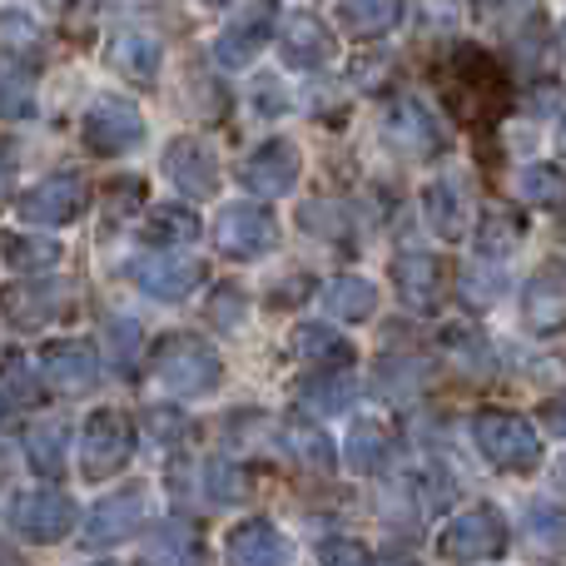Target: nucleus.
<instances>
[{
  "mask_svg": "<svg viewBox=\"0 0 566 566\" xmlns=\"http://www.w3.org/2000/svg\"><path fill=\"white\" fill-rule=\"evenodd\" d=\"M149 368H155V378L165 382L169 392H179V398H209V392L224 382L219 353L209 348L205 338H195V333H169V338H159L155 353H149Z\"/></svg>",
  "mask_w": 566,
  "mask_h": 566,
  "instance_id": "1",
  "label": "nucleus"
},
{
  "mask_svg": "<svg viewBox=\"0 0 566 566\" xmlns=\"http://www.w3.org/2000/svg\"><path fill=\"white\" fill-rule=\"evenodd\" d=\"M472 438H478L482 458H492V468H502V472H537L542 468V438L522 412L482 408L478 418H472Z\"/></svg>",
  "mask_w": 566,
  "mask_h": 566,
  "instance_id": "2",
  "label": "nucleus"
},
{
  "mask_svg": "<svg viewBox=\"0 0 566 566\" xmlns=\"http://www.w3.org/2000/svg\"><path fill=\"white\" fill-rule=\"evenodd\" d=\"M438 552L458 566H478L507 552V522H502L497 507H468L438 532Z\"/></svg>",
  "mask_w": 566,
  "mask_h": 566,
  "instance_id": "3",
  "label": "nucleus"
},
{
  "mask_svg": "<svg viewBox=\"0 0 566 566\" xmlns=\"http://www.w3.org/2000/svg\"><path fill=\"white\" fill-rule=\"evenodd\" d=\"M129 458H135V428H129L125 412H115V408L90 412L85 432H80V468H85V478H95V482L115 478Z\"/></svg>",
  "mask_w": 566,
  "mask_h": 566,
  "instance_id": "4",
  "label": "nucleus"
},
{
  "mask_svg": "<svg viewBox=\"0 0 566 566\" xmlns=\"http://www.w3.org/2000/svg\"><path fill=\"white\" fill-rule=\"evenodd\" d=\"M382 139H388V149H398L402 159H432V155H442V145H448L438 115L412 95H402L388 105V115H382Z\"/></svg>",
  "mask_w": 566,
  "mask_h": 566,
  "instance_id": "5",
  "label": "nucleus"
},
{
  "mask_svg": "<svg viewBox=\"0 0 566 566\" xmlns=\"http://www.w3.org/2000/svg\"><path fill=\"white\" fill-rule=\"evenodd\" d=\"M80 135H85V145L95 149V155H129V149H139V139H145V115H139L125 95H105L90 105Z\"/></svg>",
  "mask_w": 566,
  "mask_h": 566,
  "instance_id": "6",
  "label": "nucleus"
},
{
  "mask_svg": "<svg viewBox=\"0 0 566 566\" xmlns=\"http://www.w3.org/2000/svg\"><path fill=\"white\" fill-rule=\"evenodd\" d=\"M279 244V224L269 209L259 205H229L214 219V249L229 259H259Z\"/></svg>",
  "mask_w": 566,
  "mask_h": 566,
  "instance_id": "7",
  "label": "nucleus"
},
{
  "mask_svg": "<svg viewBox=\"0 0 566 566\" xmlns=\"http://www.w3.org/2000/svg\"><path fill=\"white\" fill-rule=\"evenodd\" d=\"M85 205H90L85 179L60 169V175L40 179L35 189H25L15 209H20V219H30V224H70V219H80Z\"/></svg>",
  "mask_w": 566,
  "mask_h": 566,
  "instance_id": "8",
  "label": "nucleus"
},
{
  "mask_svg": "<svg viewBox=\"0 0 566 566\" xmlns=\"http://www.w3.org/2000/svg\"><path fill=\"white\" fill-rule=\"evenodd\" d=\"M298 175H303V155L293 139H264V145L239 165V179L264 199H283L293 185H298Z\"/></svg>",
  "mask_w": 566,
  "mask_h": 566,
  "instance_id": "9",
  "label": "nucleus"
},
{
  "mask_svg": "<svg viewBox=\"0 0 566 566\" xmlns=\"http://www.w3.org/2000/svg\"><path fill=\"white\" fill-rule=\"evenodd\" d=\"M40 378H45L55 392H90L99 378L95 343H85V338L45 343V348H40Z\"/></svg>",
  "mask_w": 566,
  "mask_h": 566,
  "instance_id": "10",
  "label": "nucleus"
},
{
  "mask_svg": "<svg viewBox=\"0 0 566 566\" xmlns=\"http://www.w3.org/2000/svg\"><path fill=\"white\" fill-rule=\"evenodd\" d=\"M274 25H279V10L274 6H254V10H244L239 20H229L224 30H219V40H214V60L224 70H244V65H254L259 60V50L274 40Z\"/></svg>",
  "mask_w": 566,
  "mask_h": 566,
  "instance_id": "11",
  "label": "nucleus"
},
{
  "mask_svg": "<svg viewBox=\"0 0 566 566\" xmlns=\"http://www.w3.org/2000/svg\"><path fill=\"white\" fill-rule=\"evenodd\" d=\"M165 179H175L179 195L189 199H209L219 189V155L209 139H175V145L165 149Z\"/></svg>",
  "mask_w": 566,
  "mask_h": 566,
  "instance_id": "12",
  "label": "nucleus"
},
{
  "mask_svg": "<svg viewBox=\"0 0 566 566\" xmlns=\"http://www.w3.org/2000/svg\"><path fill=\"white\" fill-rule=\"evenodd\" d=\"M205 259H175V254H149V259H135L129 279L149 293V298H165V303H179L205 283Z\"/></svg>",
  "mask_w": 566,
  "mask_h": 566,
  "instance_id": "13",
  "label": "nucleus"
},
{
  "mask_svg": "<svg viewBox=\"0 0 566 566\" xmlns=\"http://www.w3.org/2000/svg\"><path fill=\"white\" fill-rule=\"evenodd\" d=\"M10 527L25 542L50 547V542H60L75 527V507H70V497H60V492H25V497L10 507Z\"/></svg>",
  "mask_w": 566,
  "mask_h": 566,
  "instance_id": "14",
  "label": "nucleus"
},
{
  "mask_svg": "<svg viewBox=\"0 0 566 566\" xmlns=\"http://www.w3.org/2000/svg\"><path fill=\"white\" fill-rule=\"evenodd\" d=\"M139 522H145V488H119L115 497L95 502L85 522V547H119L139 532Z\"/></svg>",
  "mask_w": 566,
  "mask_h": 566,
  "instance_id": "15",
  "label": "nucleus"
},
{
  "mask_svg": "<svg viewBox=\"0 0 566 566\" xmlns=\"http://www.w3.org/2000/svg\"><path fill=\"white\" fill-rule=\"evenodd\" d=\"M422 214H428L432 234L448 239V244H458V239L472 229V195H468V185H462L458 175L432 179L428 195H422Z\"/></svg>",
  "mask_w": 566,
  "mask_h": 566,
  "instance_id": "16",
  "label": "nucleus"
},
{
  "mask_svg": "<svg viewBox=\"0 0 566 566\" xmlns=\"http://www.w3.org/2000/svg\"><path fill=\"white\" fill-rule=\"evenodd\" d=\"M229 566H283L289 562V542L269 517H249L239 527H229L224 537Z\"/></svg>",
  "mask_w": 566,
  "mask_h": 566,
  "instance_id": "17",
  "label": "nucleus"
},
{
  "mask_svg": "<svg viewBox=\"0 0 566 566\" xmlns=\"http://www.w3.org/2000/svg\"><path fill=\"white\" fill-rule=\"evenodd\" d=\"M279 50H283V60H289L293 70H323L338 45H333V35H328V25H323V20L289 15L279 25Z\"/></svg>",
  "mask_w": 566,
  "mask_h": 566,
  "instance_id": "18",
  "label": "nucleus"
},
{
  "mask_svg": "<svg viewBox=\"0 0 566 566\" xmlns=\"http://www.w3.org/2000/svg\"><path fill=\"white\" fill-rule=\"evenodd\" d=\"M522 313H527L532 333L562 328L566 323V269L562 264H547L537 279L527 283V303H522Z\"/></svg>",
  "mask_w": 566,
  "mask_h": 566,
  "instance_id": "19",
  "label": "nucleus"
},
{
  "mask_svg": "<svg viewBox=\"0 0 566 566\" xmlns=\"http://www.w3.org/2000/svg\"><path fill=\"white\" fill-rule=\"evenodd\" d=\"M392 289L412 313H428L442 293V264L432 254H402L392 264Z\"/></svg>",
  "mask_w": 566,
  "mask_h": 566,
  "instance_id": "20",
  "label": "nucleus"
},
{
  "mask_svg": "<svg viewBox=\"0 0 566 566\" xmlns=\"http://www.w3.org/2000/svg\"><path fill=\"white\" fill-rule=\"evenodd\" d=\"M65 303H70V283H30V289H15L6 298V318L15 328H40L55 313H65Z\"/></svg>",
  "mask_w": 566,
  "mask_h": 566,
  "instance_id": "21",
  "label": "nucleus"
},
{
  "mask_svg": "<svg viewBox=\"0 0 566 566\" xmlns=\"http://www.w3.org/2000/svg\"><path fill=\"white\" fill-rule=\"evenodd\" d=\"M109 65H115L125 80H135V85H155L159 80V40L145 35V30H125V35H115V45H109Z\"/></svg>",
  "mask_w": 566,
  "mask_h": 566,
  "instance_id": "22",
  "label": "nucleus"
},
{
  "mask_svg": "<svg viewBox=\"0 0 566 566\" xmlns=\"http://www.w3.org/2000/svg\"><path fill=\"white\" fill-rule=\"evenodd\" d=\"M25 458L40 478H60L65 458H70V428L65 422H35V428L25 432Z\"/></svg>",
  "mask_w": 566,
  "mask_h": 566,
  "instance_id": "23",
  "label": "nucleus"
},
{
  "mask_svg": "<svg viewBox=\"0 0 566 566\" xmlns=\"http://www.w3.org/2000/svg\"><path fill=\"white\" fill-rule=\"evenodd\" d=\"M338 20L353 40H378L398 25V0H338Z\"/></svg>",
  "mask_w": 566,
  "mask_h": 566,
  "instance_id": "24",
  "label": "nucleus"
},
{
  "mask_svg": "<svg viewBox=\"0 0 566 566\" xmlns=\"http://www.w3.org/2000/svg\"><path fill=\"white\" fill-rule=\"evenodd\" d=\"M323 303H328L333 318H343V323H363V318H373V308H378V289H373L368 279L343 274V279H333L328 289H323Z\"/></svg>",
  "mask_w": 566,
  "mask_h": 566,
  "instance_id": "25",
  "label": "nucleus"
},
{
  "mask_svg": "<svg viewBox=\"0 0 566 566\" xmlns=\"http://www.w3.org/2000/svg\"><path fill=\"white\" fill-rule=\"evenodd\" d=\"M293 348H298V358L328 363V368H348L353 363V343L338 338L333 328H323V323H303V328L293 333Z\"/></svg>",
  "mask_w": 566,
  "mask_h": 566,
  "instance_id": "26",
  "label": "nucleus"
},
{
  "mask_svg": "<svg viewBox=\"0 0 566 566\" xmlns=\"http://www.w3.org/2000/svg\"><path fill=\"white\" fill-rule=\"evenodd\" d=\"M65 249L55 239H35V234H6V264L15 274H45V269L60 264Z\"/></svg>",
  "mask_w": 566,
  "mask_h": 566,
  "instance_id": "27",
  "label": "nucleus"
},
{
  "mask_svg": "<svg viewBox=\"0 0 566 566\" xmlns=\"http://www.w3.org/2000/svg\"><path fill=\"white\" fill-rule=\"evenodd\" d=\"M517 195L537 209H566V175L557 165H527L517 175Z\"/></svg>",
  "mask_w": 566,
  "mask_h": 566,
  "instance_id": "28",
  "label": "nucleus"
},
{
  "mask_svg": "<svg viewBox=\"0 0 566 566\" xmlns=\"http://www.w3.org/2000/svg\"><path fill=\"white\" fill-rule=\"evenodd\" d=\"M145 234H149V244L175 249V244H189V239L199 234V219L189 214V209H179V205H155L149 209Z\"/></svg>",
  "mask_w": 566,
  "mask_h": 566,
  "instance_id": "29",
  "label": "nucleus"
},
{
  "mask_svg": "<svg viewBox=\"0 0 566 566\" xmlns=\"http://www.w3.org/2000/svg\"><path fill=\"white\" fill-rule=\"evenodd\" d=\"M343 452H348V468L353 472H378L382 458H388V432H382L378 422H353Z\"/></svg>",
  "mask_w": 566,
  "mask_h": 566,
  "instance_id": "30",
  "label": "nucleus"
},
{
  "mask_svg": "<svg viewBox=\"0 0 566 566\" xmlns=\"http://www.w3.org/2000/svg\"><path fill=\"white\" fill-rule=\"evenodd\" d=\"M303 402H308L318 418H333V412H343L353 402V378L348 373H323V378L303 382Z\"/></svg>",
  "mask_w": 566,
  "mask_h": 566,
  "instance_id": "31",
  "label": "nucleus"
},
{
  "mask_svg": "<svg viewBox=\"0 0 566 566\" xmlns=\"http://www.w3.org/2000/svg\"><path fill=\"white\" fill-rule=\"evenodd\" d=\"M283 442H289V452L303 462V468H318V472L333 468L328 438H323L318 428H308V422H289V428H283Z\"/></svg>",
  "mask_w": 566,
  "mask_h": 566,
  "instance_id": "32",
  "label": "nucleus"
},
{
  "mask_svg": "<svg viewBox=\"0 0 566 566\" xmlns=\"http://www.w3.org/2000/svg\"><path fill=\"white\" fill-rule=\"evenodd\" d=\"M244 492H249V478L234 468V462H224V458H209L205 462V497L209 502L229 507V502H244Z\"/></svg>",
  "mask_w": 566,
  "mask_h": 566,
  "instance_id": "33",
  "label": "nucleus"
},
{
  "mask_svg": "<svg viewBox=\"0 0 566 566\" xmlns=\"http://www.w3.org/2000/svg\"><path fill=\"white\" fill-rule=\"evenodd\" d=\"M195 562V537L179 522H165L159 537L149 542V566H189Z\"/></svg>",
  "mask_w": 566,
  "mask_h": 566,
  "instance_id": "34",
  "label": "nucleus"
},
{
  "mask_svg": "<svg viewBox=\"0 0 566 566\" xmlns=\"http://www.w3.org/2000/svg\"><path fill=\"white\" fill-rule=\"evenodd\" d=\"M527 532L537 537V547L566 552V512L552 507V502H532L527 507Z\"/></svg>",
  "mask_w": 566,
  "mask_h": 566,
  "instance_id": "35",
  "label": "nucleus"
},
{
  "mask_svg": "<svg viewBox=\"0 0 566 566\" xmlns=\"http://www.w3.org/2000/svg\"><path fill=\"white\" fill-rule=\"evenodd\" d=\"M6 55H10V65H30V60L40 55V30H35V20L20 15V10L6 15Z\"/></svg>",
  "mask_w": 566,
  "mask_h": 566,
  "instance_id": "36",
  "label": "nucleus"
},
{
  "mask_svg": "<svg viewBox=\"0 0 566 566\" xmlns=\"http://www.w3.org/2000/svg\"><path fill=\"white\" fill-rule=\"evenodd\" d=\"M442 348L452 353V358L462 363V368H478L488 373L492 368V348L478 338V333H462V328H448V338H442Z\"/></svg>",
  "mask_w": 566,
  "mask_h": 566,
  "instance_id": "37",
  "label": "nucleus"
},
{
  "mask_svg": "<svg viewBox=\"0 0 566 566\" xmlns=\"http://www.w3.org/2000/svg\"><path fill=\"white\" fill-rule=\"evenodd\" d=\"M109 358H115L119 373L135 368V358H139V323L135 318H115V323H109Z\"/></svg>",
  "mask_w": 566,
  "mask_h": 566,
  "instance_id": "38",
  "label": "nucleus"
},
{
  "mask_svg": "<svg viewBox=\"0 0 566 566\" xmlns=\"http://www.w3.org/2000/svg\"><path fill=\"white\" fill-rule=\"evenodd\" d=\"M35 408V378L25 382V358L20 353H10L6 358V412H20V408Z\"/></svg>",
  "mask_w": 566,
  "mask_h": 566,
  "instance_id": "39",
  "label": "nucleus"
},
{
  "mask_svg": "<svg viewBox=\"0 0 566 566\" xmlns=\"http://www.w3.org/2000/svg\"><path fill=\"white\" fill-rule=\"evenodd\" d=\"M318 566H373V557L348 537H328L318 547Z\"/></svg>",
  "mask_w": 566,
  "mask_h": 566,
  "instance_id": "40",
  "label": "nucleus"
},
{
  "mask_svg": "<svg viewBox=\"0 0 566 566\" xmlns=\"http://www.w3.org/2000/svg\"><path fill=\"white\" fill-rule=\"evenodd\" d=\"M209 313H214L219 328H234V323L244 318V293H239V289H219L214 303H209Z\"/></svg>",
  "mask_w": 566,
  "mask_h": 566,
  "instance_id": "41",
  "label": "nucleus"
},
{
  "mask_svg": "<svg viewBox=\"0 0 566 566\" xmlns=\"http://www.w3.org/2000/svg\"><path fill=\"white\" fill-rule=\"evenodd\" d=\"M517 234H522L517 224H507V219H492V224L482 229V254H488V259H497L502 249H512V244H517Z\"/></svg>",
  "mask_w": 566,
  "mask_h": 566,
  "instance_id": "42",
  "label": "nucleus"
},
{
  "mask_svg": "<svg viewBox=\"0 0 566 566\" xmlns=\"http://www.w3.org/2000/svg\"><path fill=\"white\" fill-rule=\"evenodd\" d=\"M547 428L557 432V438H566V392H557V398L547 402Z\"/></svg>",
  "mask_w": 566,
  "mask_h": 566,
  "instance_id": "43",
  "label": "nucleus"
},
{
  "mask_svg": "<svg viewBox=\"0 0 566 566\" xmlns=\"http://www.w3.org/2000/svg\"><path fill=\"white\" fill-rule=\"evenodd\" d=\"M557 492H562V497H566V458L557 462Z\"/></svg>",
  "mask_w": 566,
  "mask_h": 566,
  "instance_id": "44",
  "label": "nucleus"
},
{
  "mask_svg": "<svg viewBox=\"0 0 566 566\" xmlns=\"http://www.w3.org/2000/svg\"><path fill=\"white\" fill-rule=\"evenodd\" d=\"M378 566H418V562H408V557H388V562H378Z\"/></svg>",
  "mask_w": 566,
  "mask_h": 566,
  "instance_id": "45",
  "label": "nucleus"
},
{
  "mask_svg": "<svg viewBox=\"0 0 566 566\" xmlns=\"http://www.w3.org/2000/svg\"><path fill=\"white\" fill-rule=\"evenodd\" d=\"M557 145H562V155H566V119L557 125Z\"/></svg>",
  "mask_w": 566,
  "mask_h": 566,
  "instance_id": "46",
  "label": "nucleus"
},
{
  "mask_svg": "<svg viewBox=\"0 0 566 566\" xmlns=\"http://www.w3.org/2000/svg\"><path fill=\"white\" fill-rule=\"evenodd\" d=\"M205 6H229V0H205Z\"/></svg>",
  "mask_w": 566,
  "mask_h": 566,
  "instance_id": "47",
  "label": "nucleus"
},
{
  "mask_svg": "<svg viewBox=\"0 0 566 566\" xmlns=\"http://www.w3.org/2000/svg\"><path fill=\"white\" fill-rule=\"evenodd\" d=\"M99 566H115V562H99Z\"/></svg>",
  "mask_w": 566,
  "mask_h": 566,
  "instance_id": "48",
  "label": "nucleus"
},
{
  "mask_svg": "<svg viewBox=\"0 0 566 566\" xmlns=\"http://www.w3.org/2000/svg\"><path fill=\"white\" fill-rule=\"evenodd\" d=\"M562 40H566V25H562Z\"/></svg>",
  "mask_w": 566,
  "mask_h": 566,
  "instance_id": "49",
  "label": "nucleus"
}]
</instances>
